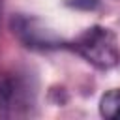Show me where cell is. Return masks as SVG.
Here are the masks:
<instances>
[{"instance_id": "cell-1", "label": "cell", "mask_w": 120, "mask_h": 120, "mask_svg": "<svg viewBox=\"0 0 120 120\" xmlns=\"http://www.w3.org/2000/svg\"><path fill=\"white\" fill-rule=\"evenodd\" d=\"M77 52L99 69H109L120 62L116 36L103 26H92L75 39Z\"/></svg>"}, {"instance_id": "cell-2", "label": "cell", "mask_w": 120, "mask_h": 120, "mask_svg": "<svg viewBox=\"0 0 120 120\" xmlns=\"http://www.w3.org/2000/svg\"><path fill=\"white\" fill-rule=\"evenodd\" d=\"M13 32L32 47H51L58 43L56 36L45 26H41V22L36 19L19 17L17 21H13Z\"/></svg>"}, {"instance_id": "cell-3", "label": "cell", "mask_w": 120, "mask_h": 120, "mask_svg": "<svg viewBox=\"0 0 120 120\" xmlns=\"http://www.w3.org/2000/svg\"><path fill=\"white\" fill-rule=\"evenodd\" d=\"M101 114L107 118H120V90H112L103 96Z\"/></svg>"}]
</instances>
